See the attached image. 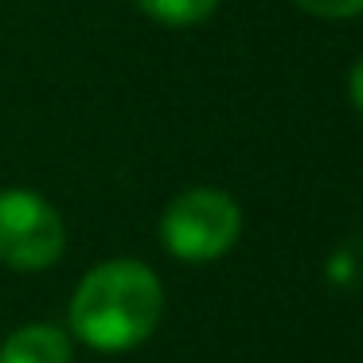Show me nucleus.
<instances>
[{
	"mask_svg": "<svg viewBox=\"0 0 363 363\" xmlns=\"http://www.w3.org/2000/svg\"><path fill=\"white\" fill-rule=\"evenodd\" d=\"M242 235V211L219 188H188L160 215V242L180 262H215Z\"/></svg>",
	"mask_w": 363,
	"mask_h": 363,
	"instance_id": "f03ea898",
	"label": "nucleus"
},
{
	"mask_svg": "<svg viewBox=\"0 0 363 363\" xmlns=\"http://www.w3.org/2000/svg\"><path fill=\"white\" fill-rule=\"evenodd\" d=\"M63 215L28 188L0 191V266L20 274H40L63 258Z\"/></svg>",
	"mask_w": 363,
	"mask_h": 363,
	"instance_id": "7ed1b4c3",
	"label": "nucleus"
},
{
	"mask_svg": "<svg viewBox=\"0 0 363 363\" xmlns=\"http://www.w3.org/2000/svg\"><path fill=\"white\" fill-rule=\"evenodd\" d=\"M0 363H74V344L59 324H24L0 344Z\"/></svg>",
	"mask_w": 363,
	"mask_h": 363,
	"instance_id": "20e7f679",
	"label": "nucleus"
},
{
	"mask_svg": "<svg viewBox=\"0 0 363 363\" xmlns=\"http://www.w3.org/2000/svg\"><path fill=\"white\" fill-rule=\"evenodd\" d=\"M164 285L145 262L110 258L79 281L71 297V332L94 352H129L157 332Z\"/></svg>",
	"mask_w": 363,
	"mask_h": 363,
	"instance_id": "f257e3e1",
	"label": "nucleus"
},
{
	"mask_svg": "<svg viewBox=\"0 0 363 363\" xmlns=\"http://www.w3.org/2000/svg\"><path fill=\"white\" fill-rule=\"evenodd\" d=\"M137 9L164 28H196L211 20L219 0H137Z\"/></svg>",
	"mask_w": 363,
	"mask_h": 363,
	"instance_id": "39448f33",
	"label": "nucleus"
},
{
	"mask_svg": "<svg viewBox=\"0 0 363 363\" xmlns=\"http://www.w3.org/2000/svg\"><path fill=\"white\" fill-rule=\"evenodd\" d=\"M301 12L316 20H355L363 16V0H293Z\"/></svg>",
	"mask_w": 363,
	"mask_h": 363,
	"instance_id": "423d86ee",
	"label": "nucleus"
},
{
	"mask_svg": "<svg viewBox=\"0 0 363 363\" xmlns=\"http://www.w3.org/2000/svg\"><path fill=\"white\" fill-rule=\"evenodd\" d=\"M347 98H352V106L363 113V59L352 67V74H347Z\"/></svg>",
	"mask_w": 363,
	"mask_h": 363,
	"instance_id": "0eeeda50",
	"label": "nucleus"
}]
</instances>
